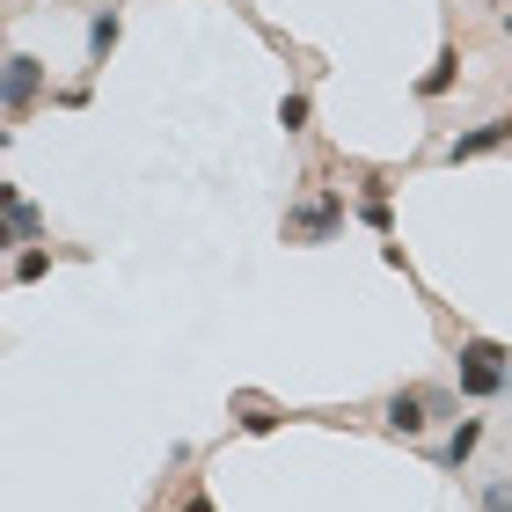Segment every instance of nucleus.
<instances>
[{
    "instance_id": "1",
    "label": "nucleus",
    "mask_w": 512,
    "mask_h": 512,
    "mask_svg": "<svg viewBox=\"0 0 512 512\" xmlns=\"http://www.w3.org/2000/svg\"><path fill=\"white\" fill-rule=\"evenodd\" d=\"M512 388V352L498 337H461L454 344V395L461 403H498Z\"/></svg>"
},
{
    "instance_id": "2",
    "label": "nucleus",
    "mask_w": 512,
    "mask_h": 512,
    "mask_svg": "<svg viewBox=\"0 0 512 512\" xmlns=\"http://www.w3.org/2000/svg\"><path fill=\"white\" fill-rule=\"evenodd\" d=\"M344 213H352V205H344L337 183H308V191H300V198L286 205V227H278V235H286L293 249L337 242V235H344Z\"/></svg>"
},
{
    "instance_id": "3",
    "label": "nucleus",
    "mask_w": 512,
    "mask_h": 512,
    "mask_svg": "<svg viewBox=\"0 0 512 512\" xmlns=\"http://www.w3.org/2000/svg\"><path fill=\"white\" fill-rule=\"evenodd\" d=\"M454 410H461L454 388H417V381H410V388H395L388 403H381V425H388L395 439H425L439 417H454Z\"/></svg>"
},
{
    "instance_id": "4",
    "label": "nucleus",
    "mask_w": 512,
    "mask_h": 512,
    "mask_svg": "<svg viewBox=\"0 0 512 512\" xmlns=\"http://www.w3.org/2000/svg\"><path fill=\"white\" fill-rule=\"evenodd\" d=\"M44 88H52V66H44L37 52H8V66H0V110H8V125L30 118Z\"/></svg>"
},
{
    "instance_id": "5",
    "label": "nucleus",
    "mask_w": 512,
    "mask_h": 512,
    "mask_svg": "<svg viewBox=\"0 0 512 512\" xmlns=\"http://www.w3.org/2000/svg\"><path fill=\"white\" fill-rule=\"evenodd\" d=\"M505 147H512V118H483V125L447 139V161L461 169V161H483V154H505Z\"/></svg>"
},
{
    "instance_id": "6",
    "label": "nucleus",
    "mask_w": 512,
    "mask_h": 512,
    "mask_svg": "<svg viewBox=\"0 0 512 512\" xmlns=\"http://www.w3.org/2000/svg\"><path fill=\"white\" fill-rule=\"evenodd\" d=\"M0 220H8V249H30L44 242V213L22 198V183H0Z\"/></svg>"
},
{
    "instance_id": "7",
    "label": "nucleus",
    "mask_w": 512,
    "mask_h": 512,
    "mask_svg": "<svg viewBox=\"0 0 512 512\" xmlns=\"http://www.w3.org/2000/svg\"><path fill=\"white\" fill-rule=\"evenodd\" d=\"M476 447H483V417H454V432L447 439H439V469H447V476H461V469H469V461H476Z\"/></svg>"
},
{
    "instance_id": "8",
    "label": "nucleus",
    "mask_w": 512,
    "mask_h": 512,
    "mask_svg": "<svg viewBox=\"0 0 512 512\" xmlns=\"http://www.w3.org/2000/svg\"><path fill=\"white\" fill-rule=\"evenodd\" d=\"M118 37H125V15H118V8H96V15H88V74H96V66H110Z\"/></svg>"
},
{
    "instance_id": "9",
    "label": "nucleus",
    "mask_w": 512,
    "mask_h": 512,
    "mask_svg": "<svg viewBox=\"0 0 512 512\" xmlns=\"http://www.w3.org/2000/svg\"><path fill=\"white\" fill-rule=\"evenodd\" d=\"M454 81H461V52H454V44H439V59L425 66V74H417V103H439Z\"/></svg>"
},
{
    "instance_id": "10",
    "label": "nucleus",
    "mask_w": 512,
    "mask_h": 512,
    "mask_svg": "<svg viewBox=\"0 0 512 512\" xmlns=\"http://www.w3.org/2000/svg\"><path fill=\"white\" fill-rule=\"evenodd\" d=\"M278 125H286V139H300L315 125V96L308 88H286V96H278Z\"/></svg>"
},
{
    "instance_id": "11",
    "label": "nucleus",
    "mask_w": 512,
    "mask_h": 512,
    "mask_svg": "<svg viewBox=\"0 0 512 512\" xmlns=\"http://www.w3.org/2000/svg\"><path fill=\"white\" fill-rule=\"evenodd\" d=\"M44 271H52V249H44V242H30V249L8 256V278H15V286H37Z\"/></svg>"
},
{
    "instance_id": "12",
    "label": "nucleus",
    "mask_w": 512,
    "mask_h": 512,
    "mask_svg": "<svg viewBox=\"0 0 512 512\" xmlns=\"http://www.w3.org/2000/svg\"><path fill=\"white\" fill-rule=\"evenodd\" d=\"M476 512H512V476H483V491H476Z\"/></svg>"
},
{
    "instance_id": "13",
    "label": "nucleus",
    "mask_w": 512,
    "mask_h": 512,
    "mask_svg": "<svg viewBox=\"0 0 512 512\" xmlns=\"http://www.w3.org/2000/svg\"><path fill=\"white\" fill-rule=\"evenodd\" d=\"M352 213H359L366 227H374L381 242H395V205H352Z\"/></svg>"
},
{
    "instance_id": "14",
    "label": "nucleus",
    "mask_w": 512,
    "mask_h": 512,
    "mask_svg": "<svg viewBox=\"0 0 512 512\" xmlns=\"http://www.w3.org/2000/svg\"><path fill=\"white\" fill-rule=\"evenodd\" d=\"M242 432H256V439H264V432H278V410H264V403H249V410H242Z\"/></svg>"
},
{
    "instance_id": "15",
    "label": "nucleus",
    "mask_w": 512,
    "mask_h": 512,
    "mask_svg": "<svg viewBox=\"0 0 512 512\" xmlns=\"http://www.w3.org/2000/svg\"><path fill=\"white\" fill-rule=\"evenodd\" d=\"M52 103H59V110H81V103H88V74L66 81V88H52Z\"/></svg>"
},
{
    "instance_id": "16",
    "label": "nucleus",
    "mask_w": 512,
    "mask_h": 512,
    "mask_svg": "<svg viewBox=\"0 0 512 512\" xmlns=\"http://www.w3.org/2000/svg\"><path fill=\"white\" fill-rule=\"evenodd\" d=\"M176 512H220V505H213V491H191V498H183Z\"/></svg>"
},
{
    "instance_id": "17",
    "label": "nucleus",
    "mask_w": 512,
    "mask_h": 512,
    "mask_svg": "<svg viewBox=\"0 0 512 512\" xmlns=\"http://www.w3.org/2000/svg\"><path fill=\"white\" fill-rule=\"evenodd\" d=\"M498 22H505V37H512V8H505V15H498Z\"/></svg>"
},
{
    "instance_id": "18",
    "label": "nucleus",
    "mask_w": 512,
    "mask_h": 512,
    "mask_svg": "<svg viewBox=\"0 0 512 512\" xmlns=\"http://www.w3.org/2000/svg\"><path fill=\"white\" fill-rule=\"evenodd\" d=\"M505 96H512V74H505Z\"/></svg>"
}]
</instances>
